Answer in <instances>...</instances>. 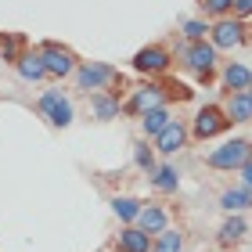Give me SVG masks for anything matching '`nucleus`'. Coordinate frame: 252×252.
Returning a JSON list of instances; mask_svg holds the SVG:
<instances>
[{
  "label": "nucleus",
  "mask_w": 252,
  "mask_h": 252,
  "mask_svg": "<svg viewBox=\"0 0 252 252\" xmlns=\"http://www.w3.org/2000/svg\"><path fill=\"white\" fill-rule=\"evenodd\" d=\"M252 162V141L245 137H234V141H223L220 148H213L205 155V166L209 169H242Z\"/></svg>",
  "instance_id": "obj_1"
},
{
  "label": "nucleus",
  "mask_w": 252,
  "mask_h": 252,
  "mask_svg": "<svg viewBox=\"0 0 252 252\" xmlns=\"http://www.w3.org/2000/svg\"><path fill=\"white\" fill-rule=\"evenodd\" d=\"M72 79H76L79 90H87V94H101L105 87H112L119 79V72L112 65H105V62H79Z\"/></svg>",
  "instance_id": "obj_2"
},
{
  "label": "nucleus",
  "mask_w": 252,
  "mask_h": 252,
  "mask_svg": "<svg viewBox=\"0 0 252 252\" xmlns=\"http://www.w3.org/2000/svg\"><path fill=\"white\" fill-rule=\"evenodd\" d=\"M177 58L184 62L191 72H198V76L205 79V76L216 68V47H213V43H205V40H202V43H180V47H177Z\"/></svg>",
  "instance_id": "obj_3"
},
{
  "label": "nucleus",
  "mask_w": 252,
  "mask_h": 252,
  "mask_svg": "<svg viewBox=\"0 0 252 252\" xmlns=\"http://www.w3.org/2000/svg\"><path fill=\"white\" fill-rule=\"evenodd\" d=\"M40 112H43V119H47L51 126H72V119H76L72 101H68L62 90H54V87L40 94Z\"/></svg>",
  "instance_id": "obj_4"
},
{
  "label": "nucleus",
  "mask_w": 252,
  "mask_h": 252,
  "mask_svg": "<svg viewBox=\"0 0 252 252\" xmlns=\"http://www.w3.org/2000/svg\"><path fill=\"white\" fill-rule=\"evenodd\" d=\"M36 54H40L43 68H47V76L65 79V76H76V68H79L76 54L68 51V47H58V43H43V47H40Z\"/></svg>",
  "instance_id": "obj_5"
},
{
  "label": "nucleus",
  "mask_w": 252,
  "mask_h": 252,
  "mask_svg": "<svg viewBox=\"0 0 252 252\" xmlns=\"http://www.w3.org/2000/svg\"><path fill=\"white\" fill-rule=\"evenodd\" d=\"M227 126H231V119H227L223 105H205V108H198V116H194V123H191V137L209 141V137L223 133Z\"/></svg>",
  "instance_id": "obj_6"
},
{
  "label": "nucleus",
  "mask_w": 252,
  "mask_h": 252,
  "mask_svg": "<svg viewBox=\"0 0 252 252\" xmlns=\"http://www.w3.org/2000/svg\"><path fill=\"white\" fill-rule=\"evenodd\" d=\"M162 101H166L162 87L158 83H144V87H137L130 94V101L123 105V112H130V116H148V112H155V108H166Z\"/></svg>",
  "instance_id": "obj_7"
},
{
  "label": "nucleus",
  "mask_w": 252,
  "mask_h": 252,
  "mask_svg": "<svg viewBox=\"0 0 252 252\" xmlns=\"http://www.w3.org/2000/svg\"><path fill=\"white\" fill-rule=\"evenodd\" d=\"M242 18H220L216 26L209 29V40H213V47L216 51H231V47H238L242 43Z\"/></svg>",
  "instance_id": "obj_8"
},
{
  "label": "nucleus",
  "mask_w": 252,
  "mask_h": 252,
  "mask_svg": "<svg viewBox=\"0 0 252 252\" xmlns=\"http://www.w3.org/2000/svg\"><path fill=\"white\" fill-rule=\"evenodd\" d=\"M133 68L137 72H166L169 68V51L166 47H141L133 54Z\"/></svg>",
  "instance_id": "obj_9"
},
{
  "label": "nucleus",
  "mask_w": 252,
  "mask_h": 252,
  "mask_svg": "<svg viewBox=\"0 0 252 252\" xmlns=\"http://www.w3.org/2000/svg\"><path fill=\"white\" fill-rule=\"evenodd\" d=\"M133 227H141L144 234H162L166 227H169V216H166L162 205H152V202H148L144 209H141V216H137Z\"/></svg>",
  "instance_id": "obj_10"
},
{
  "label": "nucleus",
  "mask_w": 252,
  "mask_h": 252,
  "mask_svg": "<svg viewBox=\"0 0 252 252\" xmlns=\"http://www.w3.org/2000/svg\"><path fill=\"white\" fill-rule=\"evenodd\" d=\"M152 234H144L141 227H123L119 238H116V249L119 252H152Z\"/></svg>",
  "instance_id": "obj_11"
},
{
  "label": "nucleus",
  "mask_w": 252,
  "mask_h": 252,
  "mask_svg": "<svg viewBox=\"0 0 252 252\" xmlns=\"http://www.w3.org/2000/svg\"><path fill=\"white\" fill-rule=\"evenodd\" d=\"M188 133H191L188 126L180 123V119H173V123H169L166 130H162V137L155 141V144H158V152H162V155H173V152H180V148L188 144Z\"/></svg>",
  "instance_id": "obj_12"
},
{
  "label": "nucleus",
  "mask_w": 252,
  "mask_h": 252,
  "mask_svg": "<svg viewBox=\"0 0 252 252\" xmlns=\"http://www.w3.org/2000/svg\"><path fill=\"white\" fill-rule=\"evenodd\" d=\"M223 112H227V119H231V123H249L252 119V87L249 90H238V94L227 97Z\"/></svg>",
  "instance_id": "obj_13"
},
{
  "label": "nucleus",
  "mask_w": 252,
  "mask_h": 252,
  "mask_svg": "<svg viewBox=\"0 0 252 252\" xmlns=\"http://www.w3.org/2000/svg\"><path fill=\"white\" fill-rule=\"evenodd\" d=\"M249 205H252V191H249V188H227V191L220 194V209L231 213V216H242Z\"/></svg>",
  "instance_id": "obj_14"
},
{
  "label": "nucleus",
  "mask_w": 252,
  "mask_h": 252,
  "mask_svg": "<svg viewBox=\"0 0 252 252\" xmlns=\"http://www.w3.org/2000/svg\"><path fill=\"white\" fill-rule=\"evenodd\" d=\"M87 97H90V112H94L97 119H119L123 105H119V97H116V94L101 90V94H87Z\"/></svg>",
  "instance_id": "obj_15"
},
{
  "label": "nucleus",
  "mask_w": 252,
  "mask_h": 252,
  "mask_svg": "<svg viewBox=\"0 0 252 252\" xmlns=\"http://www.w3.org/2000/svg\"><path fill=\"white\" fill-rule=\"evenodd\" d=\"M18 76L22 79H26V83H40V79L43 76H47V68H43V62H40V54L36 51H29V54H22V58H18Z\"/></svg>",
  "instance_id": "obj_16"
},
{
  "label": "nucleus",
  "mask_w": 252,
  "mask_h": 252,
  "mask_svg": "<svg viewBox=\"0 0 252 252\" xmlns=\"http://www.w3.org/2000/svg\"><path fill=\"white\" fill-rule=\"evenodd\" d=\"M141 209H144V202H137V198H130V194H116L112 198V213L119 216L123 223H137V216H141Z\"/></svg>",
  "instance_id": "obj_17"
},
{
  "label": "nucleus",
  "mask_w": 252,
  "mask_h": 252,
  "mask_svg": "<svg viewBox=\"0 0 252 252\" xmlns=\"http://www.w3.org/2000/svg\"><path fill=\"white\" fill-rule=\"evenodd\" d=\"M173 123V116H169L166 108H155V112H148V116H141V130H144V137H162V130Z\"/></svg>",
  "instance_id": "obj_18"
},
{
  "label": "nucleus",
  "mask_w": 252,
  "mask_h": 252,
  "mask_svg": "<svg viewBox=\"0 0 252 252\" xmlns=\"http://www.w3.org/2000/svg\"><path fill=\"white\" fill-rule=\"evenodd\" d=\"M223 87L231 90V94H238V90H249V87H252V72H249L245 65H234V62H231V65L223 68Z\"/></svg>",
  "instance_id": "obj_19"
},
{
  "label": "nucleus",
  "mask_w": 252,
  "mask_h": 252,
  "mask_svg": "<svg viewBox=\"0 0 252 252\" xmlns=\"http://www.w3.org/2000/svg\"><path fill=\"white\" fill-rule=\"evenodd\" d=\"M245 234H249L245 216H227L223 227H220V245H234V242H242Z\"/></svg>",
  "instance_id": "obj_20"
},
{
  "label": "nucleus",
  "mask_w": 252,
  "mask_h": 252,
  "mask_svg": "<svg viewBox=\"0 0 252 252\" xmlns=\"http://www.w3.org/2000/svg\"><path fill=\"white\" fill-rule=\"evenodd\" d=\"M152 188H155V191H162V194L177 191V188H180V173H177L173 166H158V169H155V177H152Z\"/></svg>",
  "instance_id": "obj_21"
},
{
  "label": "nucleus",
  "mask_w": 252,
  "mask_h": 252,
  "mask_svg": "<svg viewBox=\"0 0 252 252\" xmlns=\"http://www.w3.org/2000/svg\"><path fill=\"white\" fill-rule=\"evenodd\" d=\"M180 249H184V234H180V231H169V227L155 238V245H152V252H180Z\"/></svg>",
  "instance_id": "obj_22"
},
{
  "label": "nucleus",
  "mask_w": 252,
  "mask_h": 252,
  "mask_svg": "<svg viewBox=\"0 0 252 252\" xmlns=\"http://www.w3.org/2000/svg\"><path fill=\"white\" fill-rule=\"evenodd\" d=\"M133 162L141 166L148 177H155V169H158V166H155V155H152V148H148L144 141H141V144H133Z\"/></svg>",
  "instance_id": "obj_23"
},
{
  "label": "nucleus",
  "mask_w": 252,
  "mask_h": 252,
  "mask_svg": "<svg viewBox=\"0 0 252 252\" xmlns=\"http://www.w3.org/2000/svg\"><path fill=\"white\" fill-rule=\"evenodd\" d=\"M22 43H26V40H22L18 32H11V36H0V54H4V62H15V65H18V58H22L18 47H22Z\"/></svg>",
  "instance_id": "obj_24"
},
{
  "label": "nucleus",
  "mask_w": 252,
  "mask_h": 252,
  "mask_svg": "<svg viewBox=\"0 0 252 252\" xmlns=\"http://www.w3.org/2000/svg\"><path fill=\"white\" fill-rule=\"evenodd\" d=\"M180 29H184V40H188V43H202V40H205V32H209V26H205L202 18H188Z\"/></svg>",
  "instance_id": "obj_25"
},
{
  "label": "nucleus",
  "mask_w": 252,
  "mask_h": 252,
  "mask_svg": "<svg viewBox=\"0 0 252 252\" xmlns=\"http://www.w3.org/2000/svg\"><path fill=\"white\" fill-rule=\"evenodd\" d=\"M234 7V0H202V11L213 18H227V11Z\"/></svg>",
  "instance_id": "obj_26"
},
{
  "label": "nucleus",
  "mask_w": 252,
  "mask_h": 252,
  "mask_svg": "<svg viewBox=\"0 0 252 252\" xmlns=\"http://www.w3.org/2000/svg\"><path fill=\"white\" fill-rule=\"evenodd\" d=\"M234 15L238 18H249L252 15V0H234Z\"/></svg>",
  "instance_id": "obj_27"
},
{
  "label": "nucleus",
  "mask_w": 252,
  "mask_h": 252,
  "mask_svg": "<svg viewBox=\"0 0 252 252\" xmlns=\"http://www.w3.org/2000/svg\"><path fill=\"white\" fill-rule=\"evenodd\" d=\"M238 173H242V188H249V191H252V162H249V166H242Z\"/></svg>",
  "instance_id": "obj_28"
}]
</instances>
